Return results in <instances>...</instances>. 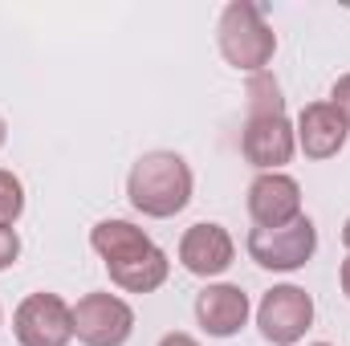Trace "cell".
<instances>
[{
  "instance_id": "1",
  "label": "cell",
  "mask_w": 350,
  "mask_h": 346,
  "mask_svg": "<svg viewBox=\"0 0 350 346\" xmlns=\"http://www.w3.org/2000/svg\"><path fill=\"white\" fill-rule=\"evenodd\" d=\"M191 191H196V175L187 168V159L175 151H147L135 159V168L126 175L131 208L151 220L179 216L191 204Z\"/></svg>"
},
{
  "instance_id": "2",
  "label": "cell",
  "mask_w": 350,
  "mask_h": 346,
  "mask_svg": "<svg viewBox=\"0 0 350 346\" xmlns=\"http://www.w3.org/2000/svg\"><path fill=\"white\" fill-rule=\"evenodd\" d=\"M220 53L232 70L241 74H265V66L273 62L277 53V33L269 29V21L261 16V8L253 0H232L224 12H220Z\"/></svg>"
},
{
  "instance_id": "3",
  "label": "cell",
  "mask_w": 350,
  "mask_h": 346,
  "mask_svg": "<svg viewBox=\"0 0 350 346\" xmlns=\"http://www.w3.org/2000/svg\"><path fill=\"white\" fill-rule=\"evenodd\" d=\"M318 253V228L310 216H297L281 228H253L249 232V257L269 273H293Z\"/></svg>"
},
{
  "instance_id": "4",
  "label": "cell",
  "mask_w": 350,
  "mask_h": 346,
  "mask_svg": "<svg viewBox=\"0 0 350 346\" xmlns=\"http://www.w3.org/2000/svg\"><path fill=\"white\" fill-rule=\"evenodd\" d=\"M12 334L21 346H70L74 343V306L57 293H29L12 314Z\"/></svg>"
},
{
  "instance_id": "5",
  "label": "cell",
  "mask_w": 350,
  "mask_h": 346,
  "mask_svg": "<svg viewBox=\"0 0 350 346\" xmlns=\"http://www.w3.org/2000/svg\"><path fill=\"white\" fill-rule=\"evenodd\" d=\"M135 334V310L118 293L94 289L74 306V338L82 346H122Z\"/></svg>"
},
{
  "instance_id": "6",
  "label": "cell",
  "mask_w": 350,
  "mask_h": 346,
  "mask_svg": "<svg viewBox=\"0 0 350 346\" xmlns=\"http://www.w3.org/2000/svg\"><path fill=\"white\" fill-rule=\"evenodd\" d=\"M261 338L273 346H297L314 326V297L301 285H273L257 306Z\"/></svg>"
},
{
  "instance_id": "7",
  "label": "cell",
  "mask_w": 350,
  "mask_h": 346,
  "mask_svg": "<svg viewBox=\"0 0 350 346\" xmlns=\"http://www.w3.org/2000/svg\"><path fill=\"white\" fill-rule=\"evenodd\" d=\"M297 151V131L285 118V110H261L249 114L245 131H241V155L257 168V172H281Z\"/></svg>"
},
{
  "instance_id": "8",
  "label": "cell",
  "mask_w": 350,
  "mask_h": 346,
  "mask_svg": "<svg viewBox=\"0 0 350 346\" xmlns=\"http://www.w3.org/2000/svg\"><path fill=\"white\" fill-rule=\"evenodd\" d=\"M249 216L257 228H281L301 216V183L285 172H261L249 183Z\"/></svg>"
},
{
  "instance_id": "9",
  "label": "cell",
  "mask_w": 350,
  "mask_h": 346,
  "mask_svg": "<svg viewBox=\"0 0 350 346\" xmlns=\"http://www.w3.org/2000/svg\"><path fill=\"white\" fill-rule=\"evenodd\" d=\"M179 261L196 277H220L237 261V241H232V232L224 224L200 220L179 237Z\"/></svg>"
},
{
  "instance_id": "10",
  "label": "cell",
  "mask_w": 350,
  "mask_h": 346,
  "mask_svg": "<svg viewBox=\"0 0 350 346\" xmlns=\"http://www.w3.org/2000/svg\"><path fill=\"white\" fill-rule=\"evenodd\" d=\"M253 306H249V293L232 281H216V285H204L196 293V318L200 326L212 334V338H232L245 330Z\"/></svg>"
},
{
  "instance_id": "11",
  "label": "cell",
  "mask_w": 350,
  "mask_h": 346,
  "mask_svg": "<svg viewBox=\"0 0 350 346\" xmlns=\"http://www.w3.org/2000/svg\"><path fill=\"white\" fill-rule=\"evenodd\" d=\"M90 249L102 257L106 273H118V269H131L143 257H151L159 245L131 220H98L90 228Z\"/></svg>"
},
{
  "instance_id": "12",
  "label": "cell",
  "mask_w": 350,
  "mask_h": 346,
  "mask_svg": "<svg viewBox=\"0 0 350 346\" xmlns=\"http://www.w3.org/2000/svg\"><path fill=\"white\" fill-rule=\"evenodd\" d=\"M297 147L306 151V159H334L347 147V118L330 106V102H310L297 114Z\"/></svg>"
},
{
  "instance_id": "13",
  "label": "cell",
  "mask_w": 350,
  "mask_h": 346,
  "mask_svg": "<svg viewBox=\"0 0 350 346\" xmlns=\"http://www.w3.org/2000/svg\"><path fill=\"white\" fill-rule=\"evenodd\" d=\"M25 212V183L0 168V228H12Z\"/></svg>"
},
{
  "instance_id": "14",
  "label": "cell",
  "mask_w": 350,
  "mask_h": 346,
  "mask_svg": "<svg viewBox=\"0 0 350 346\" xmlns=\"http://www.w3.org/2000/svg\"><path fill=\"white\" fill-rule=\"evenodd\" d=\"M21 257V237H16V228H0V273L8 269V265H16Z\"/></svg>"
},
{
  "instance_id": "15",
  "label": "cell",
  "mask_w": 350,
  "mask_h": 346,
  "mask_svg": "<svg viewBox=\"0 0 350 346\" xmlns=\"http://www.w3.org/2000/svg\"><path fill=\"white\" fill-rule=\"evenodd\" d=\"M342 118H347V127H350V74H342L338 82H334V90H330V98H326Z\"/></svg>"
},
{
  "instance_id": "16",
  "label": "cell",
  "mask_w": 350,
  "mask_h": 346,
  "mask_svg": "<svg viewBox=\"0 0 350 346\" xmlns=\"http://www.w3.org/2000/svg\"><path fill=\"white\" fill-rule=\"evenodd\" d=\"M159 346H200L191 334H183V330H172V334H163L159 338Z\"/></svg>"
},
{
  "instance_id": "17",
  "label": "cell",
  "mask_w": 350,
  "mask_h": 346,
  "mask_svg": "<svg viewBox=\"0 0 350 346\" xmlns=\"http://www.w3.org/2000/svg\"><path fill=\"white\" fill-rule=\"evenodd\" d=\"M338 281H342V293L350 297V257L342 261V273H338Z\"/></svg>"
},
{
  "instance_id": "18",
  "label": "cell",
  "mask_w": 350,
  "mask_h": 346,
  "mask_svg": "<svg viewBox=\"0 0 350 346\" xmlns=\"http://www.w3.org/2000/svg\"><path fill=\"white\" fill-rule=\"evenodd\" d=\"M4 139H8V122H4V114H0V147H4Z\"/></svg>"
},
{
  "instance_id": "19",
  "label": "cell",
  "mask_w": 350,
  "mask_h": 346,
  "mask_svg": "<svg viewBox=\"0 0 350 346\" xmlns=\"http://www.w3.org/2000/svg\"><path fill=\"white\" fill-rule=\"evenodd\" d=\"M342 245L350 249V216H347V224H342Z\"/></svg>"
},
{
  "instance_id": "20",
  "label": "cell",
  "mask_w": 350,
  "mask_h": 346,
  "mask_svg": "<svg viewBox=\"0 0 350 346\" xmlns=\"http://www.w3.org/2000/svg\"><path fill=\"white\" fill-rule=\"evenodd\" d=\"M310 346H330V343H310Z\"/></svg>"
},
{
  "instance_id": "21",
  "label": "cell",
  "mask_w": 350,
  "mask_h": 346,
  "mask_svg": "<svg viewBox=\"0 0 350 346\" xmlns=\"http://www.w3.org/2000/svg\"><path fill=\"white\" fill-rule=\"evenodd\" d=\"M0 322H4V314H0Z\"/></svg>"
}]
</instances>
